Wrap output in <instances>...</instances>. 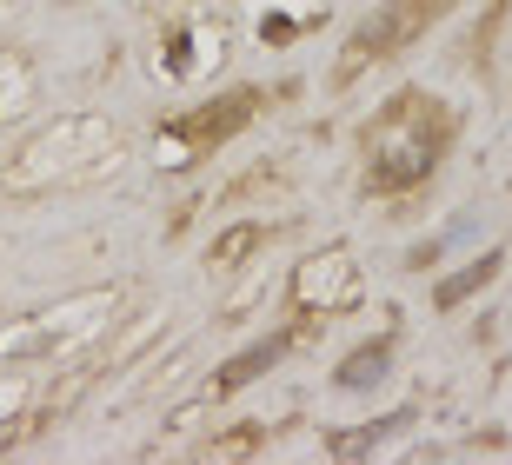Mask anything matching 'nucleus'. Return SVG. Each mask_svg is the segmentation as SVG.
<instances>
[{"instance_id":"3","label":"nucleus","mask_w":512,"mask_h":465,"mask_svg":"<svg viewBox=\"0 0 512 465\" xmlns=\"http://www.w3.org/2000/svg\"><path fill=\"white\" fill-rule=\"evenodd\" d=\"M453 7L459 0H380V7L353 27L340 67H333V87H346V80L360 74V67H373V60H393L399 47H413V40L426 34V27H439Z\"/></svg>"},{"instance_id":"5","label":"nucleus","mask_w":512,"mask_h":465,"mask_svg":"<svg viewBox=\"0 0 512 465\" xmlns=\"http://www.w3.org/2000/svg\"><path fill=\"white\" fill-rule=\"evenodd\" d=\"M253 113H260V93L253 87H240V93H227V100H213V107H193V113H173L167 127V140L180 153H173V160H193V153H213V147H227L233 133L247 127Z\"/></svg>"},{"instance_id":"6","label":"nucleus","mask_w":512,"mask_h":465,"mask_svg":"<svg viewBox=\"0 0 512 465\" xmlns=\"http://www.w3.org/2000/svg\"><path fill=\"white\" fill-rule=\"evenodd\" d=\"M360 299V266L346 260V253H326V260H306L293 273V306L300 313H340Z\"/></svg>"},{"instance_id":"8","label":"nucleus","mask_w":512,"mask_h":465,"mask_svg":"<svg viewBox=\"0 0 512 465\" xmlns=\"http://www.w3.org/2000/svg\"><path fill=\"white\" fill-rule=\"evenodd\" d=\"M266 240H273V226H233V233H220V240H213L207 260H213V266H240L247 253H260Z\"/></svg>"},{"instance_id":"9","label":"nucleus","mask_w":512,"mask_h":465,"mask_svg":"<svg viewBox=\"0 0 512 465\" xmlns=\"http://www.w3.org/2000/svg\"><path fill=\"white\" fill-rule=\"evenodd\" d=\"M493 273H499V253H486V260H473L466 273H453V279H446V286L433 293V299H439V313H453L459 299H466V293H479V286H486Z\"/></svg>"},{"instance_id":"7","label":"nucleus","mask_w":512,"mask_h":465,"mask_svg":"<svg viewBox=\"0 0 512 465\" xmlns=\"http://www.w3.org/2000/svg\"><path fill=\"white\" fill-rule=\"evenodd\" d=\"M286 346H293V333H280V339H260V346H247V353H240L227 372H220V379H213V392H240L247 379H260V372L273 366V359H280Z\"/></svg>"},{"instance_id":"1","label":"nucleus","mask_w":512,"mask_h":465,"mask_svg":"<svg viewBox=\"0 0 512 465\" xmlns=\"http://www.w3.org/2000/svg\"><path fill=\"white\" fill-rule=\"evenodd\" d=\"M453 133H459V113L446 107L439 93H419V87L393 93V100L360 127V153H366L360 186L373 200H406V193H419V186L439 173Z\"/></svg>"},{"instance_id":"4","label":"nucleus","mask_w":512,"mask_h":465,"mask_svg":"<svg viewBox=\"0 0 512 465\" xmlns=\"http://www.w3.org/2000/svg\"><path fill=\"white\" fill-rule=\"evenodd\" d=\"M100 313L114 319V293H80V299H67V306H54V319H14V326H0V359L40 366L47 353H67L74 339L94 333Z\"/></svg>"},{"instance_id":"10","label":"nucleus","mask_w":512,"mask_h":465,"mask_svg":"<svg viewBox=\"0 0 512 465\" xmlns=\"http://www.w3.org/2000/svg\"><path fill=\"white\" fill-rule=\"evenodd\" d=\"M386 353H393L386 339H380V346H360V353L340 366V386H366V379H380V372H386Z\"/></svg>"},{"instance_id":"2","label":"nucleus","mask_w":512,"mask_h":465,"mask_svg":"<svg viewBox=\"0 0 512 465\" xmlns=\"http://www.w3.org/2000/svg\"><path fill=\"white\" fill-rule=\"evenodd\" d=\"M120 160V133L94 113H67L54 127H40L27 147L0 167V193L7 200H40V193H67V186H87Z\"/></svg>"}]
</instances>
